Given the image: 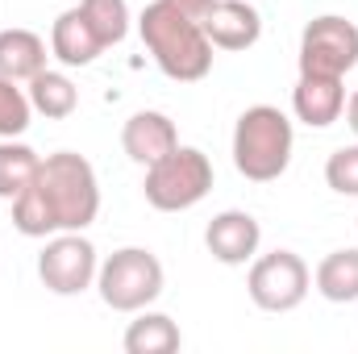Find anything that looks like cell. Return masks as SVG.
Segmentation results:
<instances>
[{"label": "cell", "instance_id": "6da1fadb", "mask_svg": "<svg viewBox=\"0 0 358 354\" xmlns=\"http://www.w3.org/2000/svg\"><path fill=\"white\" fill-rule=\"evenodd\" d=\"M100 217V179L84 155L55 150L42 159L34 183L13 200V225L25 238L88 229Z\"/></svg>", "mask_w": 358, "mask_h": 354}, {"label": "cell", "instance_id": "7a4b0ae2", "mask_svg": "<svg viewBox=\"0 0 358 354\" xmlns=\"http://www.w3.org/2000/svg\"><path fill=\"white\" fill-rule=\"evenodd\" d=\"M138 34L155 59V67L176 80V84H196L213 71V42L204 34L200 21H192L187 13H179L176 4L155 0L142 8L138 17Z\"/></svg>", "mask_w": 358, "mask_h": 354}, {"label": "cell", "instance_id": "3957f363", "mask_svg": "<svg viewBox=\"0 0 358 354\" xmlns=\"http://www.w3.org/2000/svg\"><path fill=\"white\" fill-rule=\"evenodd\" d=\"M296 129L283 108L275 104H250L234 125V167L250 183H275L292 167Z\"/></svg>", "mask_w": 358, "mask_h": 354}, {"label": "cell", "instance_id": "277c9868", "mask_svg": "<svg viewBox=\"0 0 358 354\" xmlns=\"http://www.w3.org/2000/svg\"><path fill=\"white\" fill-rule=\"evenodd\" d=\"M167 288V271L155 250L146 246H121L108 259H100L96 292L113 313H142L150 309Z\"/></svg>", "mask_w": 358, "mask_h": 354}, {"label": "cell", "instance_id": "5b68a950", "mask_svg": "<svg viewBox=\"0 0 358 354\" xmlns=\"http://www.w3.org/2000/svg\"><path fill=\"white\" fill-rule=\"evenodd\" d=\"M208 192H213V163L196 146H176L171 155L150 163L142 179V196L159 213H187Z\"/></svg>", "mask_w": 358, "mask_h": 354}, {"label": "cell", "instance_id": "8992f818", "mask_svg": "<svg viewBox=\"0 0 358 354\" xmlns=\"http://www.w3.org/2000/svg\"><path fill=\"white\" fill-rule=\"evenodd\" d=\"M300 76H329V80H346L358 67V25L325 13L313 17L300 34Z\"/></svg>", "mask_w": 358, "mask_h": 354}, {"label": "cell", "instance_id": "52a82bcc", "mask_svg": "<svg viewBox=\"0 0 358 354\" xmlns=\"http://www.w3.org/2000/svg\"><path fill=\"white\" fill-rule=\"evenodd\" d=\"M313 288V271L296 250H271V255H255L250 259V275H246V292L263 313H292L304 304Z\"/></svg>", "mask_w": 358, "mask_h": 354}, {"label": "cell", "instance_id": "ba28073f", "mask_svg": "<svg viewBox=\"0 0 358 354\" xmlns=\"http://www.w3.org/2000/svg\"><path fill=\"white\" fill-rule=\"evenodd\" d=\"M96 271H100V255H96L92 238H84V229L50 234L38 255V279L55 296H80V292L96 288Z\"/></svg>", "mask_w": 358, "mask_h": 354}, {"label": "cell", "instance_id": "9c48e42d", "mask_svg": "<svg viewBox=\"0 0 358 354\" xmlns=\"http://www.w3.org/2000/svg\"><path fill=\"white\" fill-rule=\"evenodd\" d=\"M204 246H208V255L221 267H246L259 255V246H263V225L246 208H225V213H217L208 221Z\"/></svg>", "mask_w": 358, "mask_h": 354}, {"label": "cell", "instance_id": "30bf717a", "mask_svg": "<svg viewBox=\"0 0 358 354\" xmlns=\"http://www.w3.org/2000/svg\"><path fill=\"white\" fill-rule=\"evenodd\" d=\"M179 146V129L176 121L159 108H138L125 125H121V150L129 155V163L138 167H150L159 163L163 155H171Z\"/></svg>", "mask_w": 358, "mask_h": 354}, {"label": "cell", "instance_id": "8fae6325", "mask_svg": "<svg viewBox=\"0 0 358 354\" xmlns=\"http://www.w3.org/2000/svg\"><path fill=\"white\" fill-rule=\"evenodd\" d=\"M204 34L213 50H250L263 38V17L250 0H217L204 17Z\"/></svg>", "mask_w": 358, "mask_h": 354}, {"label": "cell", "instance_id": "7c38bea8", "mask_svg": "<svg viewBox=\"0 0 358 354\" xmlns=\"http://www.w3.org/2000/svg\"><path fill=\"white\" fill-rule=\"evenodd\" d=\"M108 46L100 42V34L92 29V21L84 17L80 4L63 8L50 25V55L63 63V67H92Z\"/></svg>", "mask_w": 358, "mask_h": 354}, {"label": "cell", "instance_id": "4fadbf2b", "mask_svg": "<svg viewBox=\"0 0 358 354\" xmlns=\"http://www.w3.org/2000/svg\"><path fill=\"white\" fill-rule=\"evenodd\" d=\"M292 113L308 129H329L346 113V88L329 76H300L292 88Z\"/></svg>", "mask_w": 358, "mask_h": 354}, {"label": "cell", "instance_id": "5bb4252c", "mask_svg": "<svg viewBox=\"0 0 358 354\" xmlns=\"http://www.w3.org/2000/svg\"><path fill=\"white\" fill-rule=\"evenodd\" d=\"M46 63H50V46L42 34H34L25 25L0 29V76L29 84L38 71H46Z\"/></svg>", "mask_w": 358, "mask_h": 354}, {"label": "cell", "instance_id": "9a60e30c", "mask_svg": "<svg viewBox=\"0 0 358 354\" xmlns=\"http://www.w3.org/2000/svg\"><path fill=\"white\" fill-rule=\"evenodd\" d=\"M121 346H125V354H176L183 346V334L167 313L142 309V313H134Z\"/></svg>", "mask_w": 358, "mask_h": 354}, {"label": "cell", "instance_id": "2e32d148", "mask_svg": "<svg viewBox=\"0 0 358 354\" xmlns=\"http://www.w3.org/2000/svg\"><path fill=\"white\" fill-rule=\"evenodd\" d=\"M25 92H29L34 113H42L46 121H67V117L80 108V88H76V80H71L67 71H55V67L38 71Z\"/></svg>", "mask_w": 358, "mask_h": 354}, {"label": "cell", "instance_id": "e0dca14e", "mask_svg": "<svg viewBox=\"0 0 358 354\" xmlns=\"http://www.w3.org/2000/svg\"><path fill=\"white\" fill-rule=\"evenodd\" d=\"M313 288L329 304H350V300H358V246L329 250L317 263V271H313Z\"/></svg>", "mask_w": 358, "mask_h": 354}, {"label": "cell", "instance_id": "ac0fdd59", "mask_svg": "<svg viewBox=\"0 0 358 354\" xmlns=\"http://www.w3.org/2000/svg\"><path fill=\"white\" fill-rule=\"evenodd\" d=\"M42 167V155L25 146L21 138H0V200H17Z\"/></svg>", "mask_w": 358, "mask_h": 354}, {"label": "cell", "instance_id": "d6986e66", "mask_svg": "<svg viewBox=\"0 0 358 354\" xmlns=\"http://www.w3.org/2000/svg\"><path fill=\"white\" fill-rule=\"evenodd\" d=\"M80 8H84V17L92 21V29L100 34V42H104V46L125 42L129 21H134L125 0H80Z\"/></svg>", "mask_w": 358, "mask_h": 354}, {"label": "cell", "instance_id": "ffe728a7", "mask_svg": "<svg viewBox=\"0 0 358 354\" xmlns=\"http://www.w3.org/2000/svg\"><path fill=\"white\" fill-rule=\"evenodd\" d=\"M29 117H34L29 92L21 88L17 80L0 76V138H21L29 129Z\"/></svg>", "mask_w": 358, "mask_h": 354}, {"label": "cell", "instance_id": "44dd1931", "mask_svg": "<svg viewBox=\"0 0 358 354\" xmlns=\"http://www.w3.org/2000/svg\"><path fill=\"white\" fill-rule=\"evenodd\" d=\"M325 183H329L338 196H355L358 200V142L355 146H338V150L325 159Z\"/></svg>", "mask_w": 358, "mask_h": 354}, {"label": "cell", "instance_id": "7402d4cb", "mask_svg": "<svg viewBox=\"0 0 358 354\" xmlns=\"http://www.w3.org/2000/svg\"><path fill=\"white\" fill-rule=\"evenodd\" d=\"M167 4H176L179 13H187L192 21H200V25H204V17L213 13V4H217V0H167Z\"/></svg>", "mask_w": 358, "mask_h": 354}, {"label": "cell", "instance_id": "603a6c76", "mask_svg": "<svg viewBox=\"0 0 358 354\" xmlns=\"http://www.w3.org/2000/svg\"><path fill=\"white\" fill-rule=\"evenodd\" d=\"M346 125H350V134L358 138V88H355V96L346 100Z\"/></svg>", "mask_w": 358, "mask_h": 354}]
</instances>
